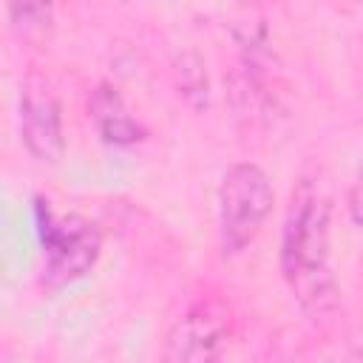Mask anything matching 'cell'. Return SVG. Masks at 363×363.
<instances>
[{"instance_id":"9","label":"cell","mask_w":363,"mask_h":363,"mask_svg":"<svg viewBox=\"0 0 363 363\" xmlns=\"http://www.w3.org/2000/svg\"><path fill=\"white\" fill-rule=\"evenodd\" d=\"M335 363H363V352H354V354H346V357H340V360H335Z\"/></svg>"},{"instance_id":"3","label":"cell","mask_w":363,"mask_h":363,"mask_svg":"<svg viewBox=\"0 0 363 363\" xmlns=\"http://www.w3.org/2000/svg\"><path fill=\"white\" fill-rule=\"evenodd\" d=\"M37 216V235L43 244V278L48 286H65L85 278L102 247V235L96 224L82 216H62L54 218L48 201L34 199Z\"/></svg>"},{"instance_id":"8","label":"cell","mask_w":363,"mask_h":363,"mask_svg":"<svg viewBox=\"0 0 363 363\" xmlns=\"http://www.w3.org/2000/svg\"><path fill=\"white\" fill-rule=\"evenodd\" d=\"M346 207H349V218L354 221V227L363 230V164L357 167V176L352 182V187H349Z\"/></svg>"},{"instance_id":"7","label":"cell","mask_w":363,"mask_h":363,"mask_svg":"<svg viewBox=\"0 0 363 363\" xmlns=\"http://www.w3.org/2000/svg\"><path fill=\"white\" fill-rule=\"evenodd\" d=\"M9 17L11 26L20 28L23 34H34V31H45L51 23V6L45 3H23V6H9Z\"/></svg>"},{"instance_id":"5","label":"cell","mask_w":363,"mask_h":363,"mask_svg":"<svg viewBox=\"0 0 363 363\" xmlns=\"http://www.w3.org/2000/svg\"><path fill=\"white\" fill-rule=\"evenodd\" d=\"M224 326L210 306L190 309L170 332L164 363H218Z\"/></svg>"},{"instance_id":"6","label":"cell","mask_w":363,"mask_h":363,"mask_svg":"<svg viewBox=\"0 0 363 363\" xmlns=\"http://www.w3.org/2000/svg\"><path fill=\"white\" fill-rule=\"evenodd\" d=\"M88 113L99 130V136L108 142V145H116V147H125V145H136L145 139V125L125 108L119 91L108 82L96 85L91 91V99H88Z\"/></svg>"},{"instance_id":"4","label":"cell","mask_w":363,"mask_h":363,"mask_svg":"<svg viewBox=\"0 0 363 363\" xmlns=\"http://www.w3.org/2000/svg\"><path fill=\"white\" fill-rule=\"evenodd\" d=\"M20 136L28 153L40 162L57 164L65 153L60 102L43 85H26L20 94Z\"/></svg>"},{"instance_id":"1","label":"cell","mask_w":363,"mask_h":363,"mask_svg":"<svg viewBox=\"0 0 363 363\" xmlns=\"http://www.w3.org/2000/svg\"><path fill=\"white\" fill-rule=\"evenodd\" d=\"M281 275L312 323L337 312V281L329 261V204L312 179H301L289 196L281 227Z\"/></svg>"},{"instance_id":"2","label":"cell","mask_w":363,"mask_h":363,"mask_svg":"<svg viewBox=\"0 0 363 363\" xmlns=\"http://www.w3.org/2000/svg\"><path fill=\"white\" fill-rule=\"evenodd\" d=\"M275 190L269 176L252 164H230L218 187V244L224 255H238L261 233L272 213Z\"/></svg>"}]
</instances>
